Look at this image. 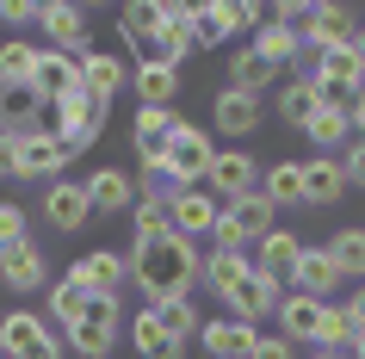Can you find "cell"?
I'll return each instance as SVG.
<instances>
[{
  "mask_svg": "<svg viewBox=\"0 0 365 359\" xmlns=\"http://www.w3.org/2000/svg\"><path fill=\"white\" fill-rule=\"evenodd\" d=\"M124 266H130L136 291L149 303H161V298H192L205 254H198V242H186V236H161V242H136L130 254H124Z\"/></svg>",
  "mask_w": 365,
  "mask_h": 359,
  "instance_id": "1",
  "label": "cell"
},
{
  "mask_svg": "<svg viewBox=\"0 0 365 359\" xmlns=\"http://www.w3.org/2000/svg\"><path fill=\"white\" fill-rule=\"evenodd\" d=\"M106 118H112V106L106 99H93V93H68V99H56V106H43V131L50 136H62V149L68 155H81V149H93L99 143V131H106Z\"/></svg>",
  "mask_w": 365,
  "mask_h": 359,
  "instance_id": "2",
  "label": "cell"
},
{
  "mask_svg": "<svg viewBox=\"0 0 365 359\" xmlns=\"http://www.w3.org/2000/svg\"><path fill=\"white\" fill-rule=\"evenodd\" d=\"M267 229H279V205H272L267 192H248V198H235V205L217 211L211 242H217V248H242V254H248Z\"/></svg>",
  "mask_w": 365,
  "mask_h": 359,
  "instance_id": "3",
  "label": "cell"
},
{
  "mask_svg": "<svg viewBox=\"0 0 365 359\" xmlns=\"http://www.w3.org/2000/svg\"><path fill=\"white\" fill-rule=\"evenodd\" d=\"M0 359H68V347L50 335V322L38 310H6L0 316Z\"/></svg>",
  "mask_w": 365,
  "mask_h": 359,
  "instance_id": "4",
  "label": "cell"
},
{
  "mask_svg": "<svg viewBox=\"0 0 365 359\" xmlns=\"http://www.w3.org/2000/svg\"><path fill=\"white\" fill-rule=\"evenodd\" d=\"M118 328H124V303H118V298H93V303H87V316L68 328L62 347H75L81 359H112Z\"/></svg>",
  "mask_w": 365,
  "mask_h": 359,
  "instance_id": "5",
  "label": "cell"
},
{
  "mask_svg": "<svg viewBox=\"0 0 365 359\" xmlns=\"http://www.w3.org/2000/svg\"><path fill=\"white\" fill-rule=\"evenodd\" d=\"M205 192H211L217 205H235V198L260 192V161L248 149H217L211 168H205Z\"/></svg>",
  "mask_w": 365,
  "mask_h": 359,
  "instance_id": "6",
  "label": "cell"
},
{
  "mask_svg": "<svg viewBox=\"0 0 365 359\" xmlns=\"http://www.w3.org/2000/svg\"><path fill=\"white\" fill-rule=\"evenodd\" d=\"M211 155H217L211 131H198V124H186V118H180V131L168 136L161 161H168V173L180 180V186H205V168H211Z\"/></svg>",
  "mask_w": 365,
  "mask_h": 359,
  "instance_id": "7",
  "label": "cell"
},
{
  "mask_svg": "<svg viewBox=\"0 0 365 359\" xmlns=\"http://www.w3.org/2000/svg\"><path fill=\"white\" fill-rule=\"evenodd\" d=\"M38 31L50 38L43 50H62V56H87V50H93L87 13H81L75 0H43V6H38Z\"/></svg>",
  "mask_w": 365,
  "mask_h": 359,
  "instance_id": "8",
  "label": "cell"
},
{
  "mask_svg": "<svg viewBox=\"0 0 365 359\" xmlns=\"http://www.w3.org/2000/svg\"><path fill=\"white\" fill-rule=\"evenodd\" d=\"M75 155L62 149V136H50V131H31V136H19L13 143V180H62V168H68Z\"/></svg>",
  "mask_w": 365,
  "mask_h": 359,
  "instance_id": "9",
  "label": "cell"
},
{
  "mask_svg": "<svg viewBox=\"0 0 365 359\" xmlns=\"http://www.w3.org/2000/svg\"><path fill=\"white\" fill-rule=\"evenodd\" d=\"M297 254H304V236L297 229H267L260 242L248 248V261L260 279H272L279 291H291V273H297Z\"/></svg>",
  "mask_w": 365,
  "mask_h": 359,
  "instance_id": "10",
  "label": "cell"
},
{
  "mask_svg": "<svg viewBox=\"0 0 365 359\" xmlns=\"http://www.w3.org/2000/svg\"><path fill=\"white\" fill-rule=\"evenodd\" d=\"M0 285L13 291V298H31V291H43L50 285V261H43V248L25 236V242L0 248Z\"/></svg>",
  "mask_w": 365,
  "mask_h": 359,
  "instance_id": "11",
  "label": "cell"
},
{
  "mask_svg": "<svg viewBox=\"0 0 365 359\" xmlns=\"http://www.w3.org/2000/svg\"><path fill=\"white\" fill-rule=\"evenodd\" d=\"M43 223L56 229V236H81V229L93 223L87 186H81V180H50V186H43Z\"/></svg>",
  "mask_w": 365,
  "mask_h": 359,
  "instance_id": "12",
  "label": "cell"
},
{
  "mask_svg": "<svg viewBox=\"0 0 365 359\" xmlns=\"http://www.w3.org/2000/svg\"><path fill=\"white\" fill-rule=\"evenodd\" d=\"M217 211H223V205H217L205 186H180V192L168 198V223H173V236H186V242H205V236L217 229Z\"/></svg>",
  "mask_w": 365,
  "mask_h": 359,
  "instance_id": "13",
  "label": "cell"
},
{
  "mask_svg": "<svg viewBox=\"0 0 365 359\" xmlns=\"http://www.w3.org/2000/svg\"><path fill=\"white\" fill-rule=\"evenodd\" d=\"M272 322H279V335H285L291 347H322L328 303H316V298H297V291H285V298H279V310H272Z\"/></svg>",
  "mask_w": 365,
  "mask_h": 359,
  "instance_id": "14",
  "label": "cell"
},
{
  "mask_svg": "<svg viewBox=\"0 0 365 359\" xmlns=\"http://www.w3.org/2000/svg\"><path fill=\"white\" fill-rule=\"evenodd\" d=\"M353 31H359V19H353V6H341V0H309V19L297 25V38L316 44V50L353 44Z\"/></svg>",
  "mask_w": 365,
  "mask_h": 359,
  "instance_id": "15",
  "label": "cell"
},
{
  "mask_svg": "<svg viewBox=\"0 0 365 359\" xmlns=\"http://www.w3.org/2000/svg\"><path fill=\"white\" fill-rule=\"evenodd\" d=\"M260 118H267V106L254 93H235V87H217V99H211V124H217V136H230V143H242V136H254L260 131Z\"/></svg>",
  "mask_w": 365,
  "mask_h": 359,
  "instance_id": "16",
  "label": "cell"
},
{
  "mask_svg": "<svg viewBox=\"0 0 365 359\" xmlns=\"http://www.w3.org/2000/svg\"><path fill=\"white\" fill-rule=\"evenodd\" d=\"M68 273H75L93 298H118V291L130 285V266H124V254H118V248H87Z\"/></svg>",
  "mask_w": 365,
  "mask_h": 359,
  "instance_id": "17",
  "label": "cell"
},
{
  "mask_svg": "<svg viewBox=\"0 0 365 359\" xmlns=\"http://www.w3.org/2000/svg\"><path fill=\"white\" fill-rule=\"evenodd\" d=\"M341 266L328 261V248H309L304 242V254H297V273H291V291L297 298H316V303H334V291H341Z\"/></svg>",
  "mask_w": 365,
  "mask_h": 359,
  "instance_id": "18",
  "label": "cell"
},
{
  "mask_svg": "<svg viewBox=\"0 0 365 359\" xmlns=\"http://www.w3.org/2000/svg\"><path fill=\"white\" fill-rule=\"evenodd\" d=\"M161 25H168V0H130L124 13H118V38L143 50V62L155 56V44H161Z\"/></svg>",
  "mask_w": 365,
  "mask_h": 359,
  "instance_id": "19",
  "label": "cell"
},
{
  "mask_svg": "<svg viewBox=\"0 0 365 359\" xmlns=\"http://www.w3.org/2000/svg\"><path fill=\"white\" fill-rule=\"evenodd\" d=\"M173 131H180V112H173V106H136V118H130L136 161H161V149H168Z\"/></svg>",
  "mask_w": 365,
  "mask_h": 359,
  "instance_id": "20",
  "label": "cell"
},
{
  "mask_svg": "<svg viewBox=\"0 0 365 359\" xmlns=\"http://www.w3.org/2000/svg\"><path fill=\"white\" fill-rule=\"evenodd\" d=\"M254 340H260V328H248V322H235V316L198 322V347H205V359H254Z\"/></svg>",
  "mask_w": 365,
  "mask_h": 359,
  "instance_id": "21",
  "label": "cell"
},
{
  "mask_svg": "<svg viewBox=\"0 0 365 359\" xmlns=\"http://www.w3.org/2000/svg\"><path fill=\"white\" fill-rule=\"evenodd\" d=\"M75 69H81V93L106 99V106H112V99L130 87V69H124L112 50H87V56H75Z\"/></svg>",
  "mask_w": 365,
  "mask_h": 359,
  "instance_id": "22",
  "label": "cell"
},
{
  "mask_svg": "<svg viewBox=\"0 0 365 359\" xmlns=\"http://www.w3.org/2000/svg\"><path fill=\"white\" fill-rule=\"evenodd\" d=\"M87 205H93V217H118V211H130L136 205V180L124 168H93L87 180Z\"/></svg>",
  "mask_w": 365,
  "mask_h": 359,
  "instance_id": "23",
  "label": "cell"
},
{
  "mask_svg": "<svg viewBox=\"0 0 365 359\" xmlns=\"http://www.w3.org/2000/svg\"><path fill=\"white\" fill-rule=\"evenodd\" d=\"M279 298H285V291H279L272 279H260V273H248V279L235 285V291H230L223 303H230V316H235V322H248V328H260V322H272V310H279Z\"/></svg>",
  "mask_w": 365,
  "mask_h": 359,
  "instance_id": "24",
  "label": "cell"
},
{
  "mask_svg": "<svg viewBox=\"0 0 365 359\" xmlns=\"http://www.w3.org/2000/svg\"><path fill=\"white\" fill-rule=\"evenodd\" d=\"M43 131V99L31 93V87H6L0 81V136L6 143H19V136Z\"/></svg>",
  "mask_w": 365,
  "mask_h": 359,
  "instance_id": "25",
  "label": "cell"
},
{
  "mask_svg": "<svg viewBox=\"0 0 365 359\" xmlns=\"http://www.w3.org/2000/svg\"><path fill=\"white\" fill-rule=\"evenodd\" d=\"M75 87H81L75 56H62V50H38V69H31V93H38L43 106H56V99H68Z\"/></svg>",
  "mask_w": 365,
  "mask_h": 359,
  "instance_id": "26",
  "label": "cell"
},
{
  "mask_svg": "<svg viewBox=\"0 0 365 359\" xmlns=\"http://www.w3.org/2000/svg\"><path fill=\"white\" fill-rule=\"evenodd\" d=\"M248 273H254V261L242 254V248H211V254H205V266H198V285H205L211 298H230Z\"/></svg>",
  "mask_w": 365,
  "mask_h": 359,
  "instance_id": "27",
  "label": "cell"
},
{
  "mask_svg": "<svg viewBox=\"0 0 365 359\" xmlns=\"http://www.w3.org/2000/svg\"><path fill=\"white\" fill-rule=\"evenodd\" d=\"M223 87H235V93H254V99H267L272 87H279V69H272L267 56H254L248 44L242 50H230V81Z\"/></svg>",
  "mask_w": 365,
  "mask_h": 359,
  "instance_id": "28",
  "label": "cell"
},
{
  "mask_svg": "<svg viewBox=\"0 0 365 359\" xmlns=\"http://www.w3.org/2000/svg\"><path fill=\"white\" fill-rule=\"evenodd\" d=\"M130 87H136L143 106H173V93H180V69L149 56V62H136V69H130Z\"/></svg>",
  "mask_w": 365,
  "mask_h": 359,
  "instance_id": "29",
  "label": "cell"
},
{
  "mask_svg": "<svg viewBox=\"0 0 365 359\" xmlns=\"http://www.w3.org/2000/svg\"><path fill=\"white\" fill-rule=\"evenodd\" d=\"M346 192V168L334 155H309L304 161V205H334Z\"/></svg>",
  "mask_w": 365,
  "mask_h": 359,
  "instance_id": "30",
  "label": "cell"
},
{
  "mask_svg": "<svg viewBox=\"0 0 365 359\" xmlns=\"http://www.w3.org/2000/svg\"><path fill=\"white\" fill-rule=\"evenodd\" d=\"M304 136H309V143H316L322 155H334V161H341V155L353 149V124H346V112H341V106H322V112H316V118L304 124Z\"/></svg>",
  "mask_w": 365,
  "mask_h": 359,
  "instance_id": "31",
  "label": "cell"
},
{
  "mask_svg": "<svg viewBox=\"0 0 365 359\" xmlns=\"http://www.w3.org/2000/svg\"><path fill=\"white\" fill-rule=\"evenodd\" d=\"M149 310H155V322H161L168 340H180V347L198 340V303L192 298H161V303H149Z\"/></svg>",
  "mask_w": 365,
  "mask_h": 359,
  "instance_id": "32",
  "label": "cell"
},
{
  "mask_svg": "<svg viewBox=\"0 0 365 359\" xmlns=\"http://www.w3.org/2000/svg\"><path fill=\"white\" fill-rule=\"evenodd\" d=\"M87 303H93V291L75 279V273H62L56 285H50V316L62 322V328H75L81 316H87Z\"/></svg>",
  "mask_w": 365,
  "mask_h": 359,
  "instance_id": "33",
  "label": "cell"
},
{
  "mask_svg": "<svg viewBox=\"0 0 365 359\" xmlns=\"http://www.w3.org/2000/svg\"><path fill=\"white\" fill-rule=\"evenodd\" d=\"M260 192L272 205H304V161H272L260 173Z\"/></svg>",
  "mask_w": 365,
  "mask_h": 359,
  "instance_id": "34",
  "label": "cell"
},
{
  "mask_svg": "<svg viewBox=\"0 0 365 359\" xmlns=\"http://www.w3.org/2000/svg\"><path fill=\"white\" fill-rule=\"evenodd\" d=\"M248 50H254V56H267L272 69H285V62H297V50H304V38H297L291 25H260Z\"/></svg>",
  "mask_w": 365,
  "mask_h": 359,
  "instance_id": "35",
  "label": "cell"
},
{
  "mask_svg": "<svg viewBox=\"0 0 365 359\" xmlns=\"http://www.w3.org/2000/svg\"><path fill=\"white\" fill-rule=\"evenodd\" d=\"M272 106H279V118H285V124H297V131H304L309 118L322 112V99H316V87H309L304 75H297V81H285V87H279V99H272Z\"/></svg>",
  "mask_w": 365,
  "mask_h": 359,
  "instance_id": "36",
  "label": "cell"
},
{
  "mask_svg": "<svg viewBox=\"0 0 365 359\" xmlns=\"http://www.w3.org/2000/svg\"><path fill=\"white\" fill-rule=\"evenodd\" d=\"M322 248H328V261L341 266V279H365V229H334Z\"/></svg>",
  "mask_w": 365,
  "mask_h": 359,
  "instance_id": "37",
  "label": "cell"
},
{
  "mask_svg": "<svg viewBox=\"0 0 365 359\" xmlns=\"http://www.w3.org/2000/svg\"><path fill=\"white\" fill-rule=\"evenodd\" d=\"M31 69H38V44L31 38H6L0 44V81H6V87H31Z\"/></svg>",
  "mask_w": 365,
  "mask_h": 359,
  "instance_id": "38",
  "label": "cell"
},
{
  "mask_svg": "<svg viewBox=\"0 0 365 359\" xmlns=\"http://www.w3.org/2000/svg\"><path fill=\"white\" fill-rule=\"evenodd\" d=\"M130 347H136V359H155V353H168V347H180V340H168V335H161L155 310L143 303V310L130 316Z\"/></svg>",
  "mask_w": 365,
  "mask_h": 359,
  "instance_id": "39",
  "label": "cell"
},
{
  "mask_svg": "<svg viewBox=\"0 0 365 359\" xmlns=\"http://www.w3.org/2000/svg\"><path fill=\"white\" fill-rule=\"evenodd\" d=\"M161 236H173L168 205H149V198H136V205H130V248H136V242H161Z\"/></svg>",
  "mask_w": 365,
  "mask_h": 359,
  "instance_id": "40",
  "label": "cell"
},
{
  "mask_svg": "<svg viewBox=\"0 0 365 359\" xmlns=\"http://www.w3.org/2000/svg\"><path fill=\"white\" fill-rule=\"evenodd\" d=\"M25 236H31V223H25V211L13 205V198H0V248L25 242Z\"/></svg>",
  "mask_w": 365,
  "mask_h": 359,
  "instance_id": "41",
  "label": "cell"
},
{
  "mask_svg": "<svg viewBox=\"0 0 365 359\" xmlns=\"http://www.w3.org/2000/svg\"><path fill=\"white\" fill-rule=\"evenodd\" d=\"M0 25H13V31L38 25V0H0Z\"/></svg>",
  "mask_w": 365,
  "mask_h": 359,
  "instance_id": "42",
  "label": "cell"
},
{
  "mask_svg": "<svg viewBox=\"0 0 365 359\" xmlns=\"http://www.w3.org/2000/svg\"><path fill=\"white\" fill-rule=\"evenodd\" d=\"M254 359H297V347H291L285 335H260L254 340Z\"/></svg>",
  "mask_w": 365,
  "mask_h": 359,
  "instance_id": "43",
  "label": "cell"
},
{
  "mask_svg": "<svg viewBox=\"0 0 365 359\" xmlns=\"http://www.w3.org/2000/svg\"><path fill=\"white\" fill-rule=\"evenodd\" d=\"M341 168H346V186H365V143H353L341 155Z\"/></svg>",
  "mask_w": 365,
  "mask_h": 359,
  "instance_id": "44",
  "label": "cell"
},
{
  "mask_svg": "<svg viewBox=\"0 0 365 359\" xmlns=\"http://www.w3.org/2000/svg\"><path fill=\"white\" fill-rule=\"evenodd\" d=\"M346 124H353V143H365V93L346 99Z\"/></svg>",
  "mask_w": 365,
  "mask_h": 359,
  "instance_id": "45",
  "label": "cell"
},
{
  "mask_svg": "<svg viewBox=\"0 0 365 359\" xmlns=\"http://www.w3.org/2000/svg\"><path fill=\"white\" fill-rule=\"evenodd\" d=\"M346 303V316H353V328H359V335H365V285H359V291H353V298H341Z\"/></svg>",
  "mask_w": 365,
  "mask_h": 359,
  "instance_id": "46",
  "label": "cell"
},
{
  "mask_svg": "<svg viewBox=\"0 0 365 359\" xmlns=\"http://www.w3.org/2000/svg\"><path fill=\"white\" fill-rule=\"evenodd\" d=\"M0 180H13V143L0 136Z\"/></svg>",
  "mask_w": 365,
  "mask_h": 359,
  "instance_id": "47",
  "label": "cell"
},
{
  "mask_svg": "<svg viewBox=\"0 0 365 359\" xmlns=\"http://www.w3.org/2000/svg\"><path fill=\"white\" fill-rule=\"evenodd\" d=\"M346 50H353V62H359V69H365V25H359V31H353V44H346Z\"/></svg>",
  "mask_w": 365,
  "mask_h": 359,
  "instance_id": "48",
  "label": "cell"
},
{
  "mask_svg": "<svg viewBox=\"0 0 365 359\" xmlns=\"http://www.w3.org/2000/svg\"><path fill=\"white\" fill-rule=\"evenodd\" d=\"M346 359H365V335H359V340H353V347H346Z\"/></svg>",
  "mask_w": 365,
  "mask_h": 359,
  "instance_id": "49",
  "label": "cell"
},
{
  "mask_svg": "<svg viewBox=\"0 0 365 359\" xmlns=\"http://www.w3.org/2000/svg\"><path fill=\"white\" fill-rule=\"evenodd\" d=\"M309 359H346V353H309Z\"/></svg>",
  "mask_w": 365,
  "mask_h": 359,
  "instance_id": "50",
  "label": "cell"
}]
</instances>
